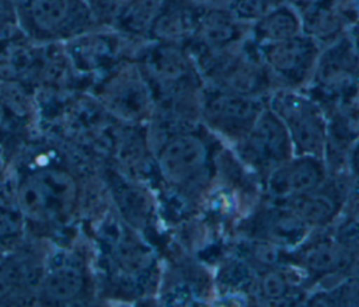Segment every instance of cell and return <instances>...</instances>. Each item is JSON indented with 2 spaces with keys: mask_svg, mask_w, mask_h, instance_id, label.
<instances>
[{
  "mask_svg": "<svg viewBox=\"0 0 359 307\" xmlns=\"http://www.w3.org/2000/svg\"><path fill=\"white\" fill-rule=\"evenodd\" d=\"M149 123L157 128V143L150 147L161 181L184 203H198L208 195L216 172L213 135L201 122L150 119Z\"/></svg>",
  "mask_w": 359,
  "mask_h": 307,
  "instance_id": "obj_1",
  "label": "cell"
},
{
  "mask_svg": "<svg viewBox=\"0 0 359 307\" xmlns=\"http://www.w3.org/2000/svg\"><path fill=\"white\" fill-rule=\"evenodd\" d=\"M135 62L153 97L151 118L164 122H199L205 81L185 45L146 41L136 52Z\"/></svg>",
  "mask_w": 359,
  "mask_h": 307,
  "instance_id": "obj_2",
  "label": "cell"
},
{
  "mask_svg": "<svg viewBox=\"0 0 359 307\" xmlns=\"http://www.w3.org/2000/svg\"><path fill=\"white\" fill-rule=\"evenodd\" d=\"M15 21L34 43H66L100 28L90 0H14Z\"/></svg>",
  "mask_w": 359,
  "mask_h": 307,
  "instance_id": "obj_3",
  "label": "cell"
},
{
  "mask_svg": "<svg viewBox=\"0 0 359 307\" xmlns=\"http://www.w3.org/2000/svg\"><path fill=\"white\" fill-rule=\"evenodd\" d=\"M192 56L206 86L265 100L276 88L250 36L233 48Z\"/></svg>",
  "mask_w": 359,
  "mask_h": 307,
  "instance_id": "obj_4",
  "label": "cell"
},
{
  "mask_svg": "<svg viewBox=\"0 0 359 307\" xmlns=\"http://www.w3.org/2000/svg\"><path fill=\"white\" fill-rule=\"evenodd\" d=\"M15 200L25 220L41 227H56L74 209L76 184L66 171L36 168L21 175Z\"/></svg>",
  "mask_w": 359,
  "mask_h": 307,
  "instance_id": "obj_5",
  "label": "cell"
},
{
  "mask_svg": "<svg viewBox=\"0 0 359 307\" xmlns=\"http://www.w3.org/2000/svg\"><path fill=\"white\" fill-rule=\"evenodd\" d=\"M266 105L285 125L294 154L325 158L328 118L307 90L275 88L266 97Z\"/></svg>",
  "mask_w": 359,
  "mask_h": 307,
  "instance_id": "obj_6",
  "label": "cell"
},
{
  "mask_svg": "<svg viewBox=\"0 0 359 307\" xmlns=\"http://www.w3.org/2000/svg\"><path fill=\"white\" fill-rule=\"evenodd\" d=\"M304 90L325 111L353 105L359 90V59L349 34L320 49Z\"/></svg>",
  "mask_w": 359,
  "mask_h": 307,
  "instance_id": "obj_7",
  "label": "cell"
},
{
  "mask_svg": "<svg viewBox=\"0 0 359 307\" xmlns=\"http://www.w3.org/2000/svg\"><path fill=\"white\" fill-rule=\"evenodd\" d=\"M265 105V98L205 84L199 105V122L217 140L231 147L251 129Z\"/></svg>",
  "mask_w": 359,
  "mask_h": 307,
  "instance_id": "obj_8",
  "label": "cell"
},
{
  "mask_svg": "<svg viewBox=\"0 0 359 307\" xmlns=\"http://www.w3.org/2000/svg\"><path fill=\"white\" fill-rule=\"evenodd\" d=\"M231 151L240 164L259 181L294 154L285 125L268 105L251 129L231 146Z\"/></svg>",
  "mask_w": 359,
  "mask_h": 307,
  "instance_id": "obj_9",
  "label": "cell"
},
{
  "mask_svg": "<svg viewBox=\"0 0 359 307\" xmlns=\"http://www.w3.org/2000/svg\"><path fill=\"white\" fill-rule=\"evenodd\" d=\"M95 95L109 114L128 123L149 122L154 112L150 88L135 59L104 74Z\"/></svg>",
  "mask_w": 359,
  "mask_h": 307,
  "instance_id": "obj_10",
  "label": "cell"
},
{
  "mask_svg": "<svg viewBox=\"0 0 359 307\" xmlns=\"http://www.w3.org/2000/svg\"><path fill=\"white\" fill-rule=\"evenodd\" d=\"M285 262L299 269L307 283L331 286L346 276L351 251L338 241L331 227L318 228L286 250Z\"/></svg>",
  "mask_w": 359,
  "mask_h": 307,
  "instance_id": "obj_11",
  "label": "cell"
},
{
  "mask_svg": "<svg viewBox=\"0 0 359 307\" xmlns=\"http://www.w3.org/2000/svg\"><path fill=\"white\" fill-rule=\"evenodd\" d=\"M276 88L304 90L311 79L320 46L304 32L289 39L258 46Z\"/></svg>",
  "mask_w": 359,
  "mask_h": 307,
  "instance_id": "obj_12",
  "label": "cell"
},
{
  "mask_svg": "<svg viewBox=\"0 0 359 307\" xmlns=\"http://www.w3.org/2000/svg\"><path fill=\"white\" fill-rule=\"evenodd\" d=\"M90 292V273L73 252H55L42 265L35 299L46 304L80 303Z\"/></svg>",
  "mask_w": 359,
  "mask_h": 307,
  "instance_id": "obj_13",
  "label": "cell"
},
{
  "mask_svg": "<svg viewBox=\"0 0 359 307\" xmlns=\"http://www.w3.org/2000/svg\"><path fill=\"white\" fill-rule=\"evenodd\" d=\"M328 175L324 158L293 154L272 168L259 182L265 200L285 203L318 188Z\"/></svg>",
  "mask_w": 359,
  "mask_h": 307,
  "instance_id": "obj_14",
  "label": "cell"
},
{
  "mask_svg": "<svg viewBox=\"0 0 359 307\" xmlns=\"http://www.w3.org/2000/svg\"><path fill=\"white\" fill-rule=\"evenodd\" d=\"M351 182V181H349ZM344 175L330 174L327 181L318 188L285 202L294 216L309 228L318 230L331 227L344 213L351 193Z\"/></svg>",
  "mask_w": 359,
  "mask_h": 307,
  "instance_id": "obj_15",
  "label": "cell"
},
{
  "mask_svg": "<svg viewBox=\"0 0 359 307\" xmlns=\"http://www.w3.org/2000/svg\"><path fill=\"white\" fill-rule=\"evenodd\" d=\"M248 36L250 25L226 6L206 3L198 28L185 46L192 55L219 52L244 42Z\"/></svg>",
  "mask_w": 359,
  "mask_h": 307,
  "instance_id": "obj_16",
  "label": "cell"
},
{
  "mask_svg": "<svg viewBox=\"0 0 359 307\" xmlns=\"http://www.w3.org/2000/svg\"><path fill=\"white\" fill-rule=\"evenodd\" d=\"M206 1L163 0L147 41L187 45L194 36Z\"/></svg>",
  "mask_w": 359,
  "mask_h": 307,
  "instance_id": "obj_17",
  "label": "cell"
},
{
  "mask_svg": "<svg viewBox=\"0 0 359 307\" xmlns=\"http://www.w3.org/2000/svg\"><path fill=\"white\" fill-rule=\"evenodd\" d=\"M42 265L22 252L0 251V304L35 299Z\"/></svg>",
  "mask_w": 359,
  "mask_h": 307,
  "instance_id": "obj_18",
  "label": "cell"
},
{
  "mask_svg": "<svg viewBox=\"0 0 359 307\" xmlns=\"http://www.w3.org/2000/svg\"><path fill=\"white\" fill-rule=\"evenodd\" d=\"M303 32L299 13L285 1L250 25V39L257 46L276 43Z\"/></svg>",
  "mask_w": 359,
  "mask_h": 307,
  "instance_id": "obj_19",
  "label": "cell"
},
{
  "mask_svg": "<svg viewBox=\"0 0 359 307\" xmlns=\"http://www.w3.org/2000/svg\"><path fill=\"white\" fill-rule=\"evenodd\" d=\"M163 0H126L118 10L111 28L137 42H146Z\"/></svg>",
  "mask_w": 359,
  "mask_h": 307,
  "instance_id": "obj_20",
  "label": "cell"
},
{
  "mask_svg": "<svg viewBox=\"0 0 359 307\" xmlns=\"http://www.w3.org/2000/svg\"><path fill=\"white\" fill-rule=\"evenodd\" d=\"M116 203L125 223L135 230L147 226L153 213V203L146 191L132 182H125L116 189Z\"/></svg>",
  "mask_w": 359,
  "mask_h": 307,
  "instance_id": "obj_21",
  "label": "cell"
},
{
  "mask_svg": "<svg viewBox=\"0 0 359 307\" xmlns=\"http://www.w3.org/2000/svg\"><path fill=\"white\" fill-rule=\"evenodd\" d=\"M283 0H227L224 4L238 20L251 25Z\"/></svg>",
  "mask_w": 359,
  "mask_h": 307,
  "instance_id": "obj_22",
  "label": "cell"
},
{
  "mask_svg": "<svg viewBox=\"0 0 359 307\" xmlns=\"http://www.w3.org/2000/svg\"><path fill=\"white\" fill-rule=\"evenodd\" d=\"M126 0H90V4L95 13L97 21L101 27H109Z\"/></svg>",
  "mask_w": 359,
  "mask_h": 307,
  "instance_id": "obj_23",
  "label": "cell"
},
{
  "mask_svg": "<svg viewBox=\"0 0 359 307\" xmlns=\"http://www.w3.org/2000/svg\"><path fill=\"white\" fill-rule=\"evenodd\" d=\"M17 27L13 0H0V35Z\"/></svg>",
  "mask_w": 359,
  "mask_h": 307,
  "instance_id": "obj_24",
  "label": "cell"
},
{
  "mask_svg": "<svg viewBox=\"0 0 359 307\" xmlns=\"http://www.w3.org/2000/svg\"><path fill=\"white\" fill-rule=\"evenodd\" d=\"M345 170L351 181L359 186V137L355 140L346 154Z\"/></svg>",
  "mask_w": 359,
  "mask_h": 307,
  "instance_id": "obj_25",
  "label": "cell"
},
{
  "mask_svg": "<svg viewBox=\"0 0 359 307\" xmlns=\"http://www.w3.org/2000/svg\"><path fill=\"white\" fill-rule=\"evenodd\" d=\"M283 1L289 4L292 8H294L299 13V15H302L309 10H311L313 7L323 3L324 0H283Z\"/></svg>",
  "mask_w": 359,
  "mask_h": 307,
  "instance_id": "obj_26",
  "label": "cell"
},
{
  "mask_svg": "<svg viewBox=\"0 0 359 307\" xmlns=\"http://www.w3.org/2000/svg\"><path fill=\"white\" fill-rule=\"evenodd\" d=\"M346 276L359 283V247L351 254V262L346 271Z\"/></svg>",
  "mask_w": 359,
  "mask_h": 307,
  "instance_id": "obj_27",
  "label": "cell"
},
{
  "mask_svg": "<svg viewBox=\"0 0 359 307\" xmlns=\"http://www.w3.org/2000/svg\"><path fill=\"white\" fill-rule=\"evenodd\" d=\"M349 36L352 39V43L355 46V50H356V55H358V59H359V21L349 31Z\"/></svg>",
  "mask_w": 359,
  "mask_h": 307,
  "instance_id": "obj_28",
  "label": "cell"
},
{
  "mask_svg": "<svg viewBox=\"0 0 359 307\" xmlns=\"http://www.w3.org/2000/svg\"><path fill=\"white\" fill-rule=\"evenodd\" d=\"M209 4H217V6H224L227 3V0H205Z\"/></svg>",
  "mask_w": 359,
  "mask_h": 307,
  "instance_id": "obj_29",
  "label": "cell"
},
{
  "mask_svg": "<svg viewBox=\"0 0 359 307\" xmlns=\"http://www.w3.org/2000/svg\"><path fill=\"white\" fill-rule=\"evenodd\" d=\"M203 1H205V0H203Z\"/></svg>",
  "mask_w": 359,
  "mask_h": 307,
  "instance_id": "obj_30",
  "label": "cell"
}]
</instances>
